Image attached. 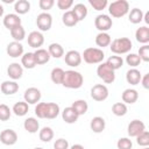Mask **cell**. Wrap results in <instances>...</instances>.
I'll use <instances>...</instances> for the list:
<instances>
[{
  "mask_svg": "<svg viewBox=\"0 0 149 149\" xmlns=\"http://www.w3.org/2000/svg\"><path fill=\"white\" fill-rule=\"evenodd\" d=\"M14 10L17 15L27 14L30 10V2L28 0H17L14 3Z\"/></svg>",
  "mask_w": 149,
  "mask_h": 149,
  "instance_id": "25",
  "label": "cell"
},
{
  "mask_svg": "<svg viewBox=\"0 0 149 149\" xmlns=\"http://www.w3.org/2000/svg\"><path fill=\"white\" fill-rule=\"evenodd\" d=\"M7 74L13 80L20 79L22 77V74H23V68H22V65L19 64V63H10L8 65V68H7Z\"/></svg>",
  "mask_w": 149,
  "mask_h": 149,
  "instance_id": "17",
  "label": "cell"
},
{
  "mask_svg": "<svg viewBox=\"0 0 149 149\" xmlns=\"http://www.w3.org/2000/svg\"><path fill=\"white\" fill-rule=\"evenodd\" d=\"M91 98L95 101H104L108 98V88L102 84H97L91 88Z\"/></svg>",
  "mask_w": 149,
  "mask_h": 149,
  "instance_id": "9",
  "label": "cell"
},
{
  "mask_svg": "<svg viewBox=\"0 0 149 149\" xmlns=\"http://www.w3.org/2000/svg\"><path fill=\"white\" fill-rule=\"evenodd\" d=\"M55 149H69V142L65 139H58L54 143Z\"/></svg>",
  "mask_w": 149,
  "mask_h": 149,
  "instance_id": "48",
  "label": "cell"
},
{
  "mask_svg": "<svg viewBox=\"0 0 149 149\" xmlns=\"http://www.w3.org/2000/svg\"><path fill=\"white\" fill-rule=\"evenodd\" d=\"M9 31H10V36L14 38L15 42H21L26 37V30L22 26H17Z\"/></svg>",
  "mask_w": 149,
  "mask_h": 149,
  "instance_id": "36",
  "label": "cell"
},
{
  "mask_svg": "<svg viewBox=\"0 0 149 149\" xmlns=\"http://www.w3.org/2000/svg\"><path fill=\"white\" fill-rule=\"evenodd\" d=\"M62 118H63V120H64L66 123H74V122L78 120L79 115H78L77 112L70 106V107H65V108H64V111L62 112Z\"/></svg>",
  "mask_w": 149,
  "mask_h": 149,
  "instance_id": "22",
  "label": "cell"
},
{
  "mask_svg": "<svg viewBox=\"0 0 149 149\" xmlns=\"http://www.w3.org/2000/svg\"><path fill=\"white\" fill-rule=\"evenodd\" d=\"M28 44L29 47L31 48H36V49H40V47H42V44L44 43V36L42 35L41 31H31L29 35H28Z\"/></svg>",
  "mask_w": 149,
  "mask_h": 149,
  "instance_id": "14",
  "label": "cell"
},
{
  "mask_svg": "<svg viewBox=\"0 0 149 149\" xmlns=\"http://www.w3.org/2000/svg\"><path fill=\"white\" fill-rule=\"evenodd\" d=\"M71 107L77 112V114H78L79 116H80V115H84V114L87 112V109H88L87 102H86L85 100H83V99H79V100L73 101L72 105H71Z\"/></svg>",
  "mask_w": 149,
  "mask_h": 149,
  "instance_id": "31",
  "label": "cell"
},
{
  "mask_svg": "<svg viewBox=\"0 0 149 149\" xmlns=\"http://www.w3.org/2000/svg\"><path fill=\"white\" fill-rule=\"evenodd\" d=\"M69 149H85L81 144H73L71 148H69Z\"/></svg>",
  "mask_w": 149,
  "mask_h": 149,
  "instance_id": "51",
  "label": "cell"
},
{
  "mask_svg": "<svg viewBox=\"0 0 149 149\" xmlns=\"http://www.w3.org/2000/svg\"><path fill=\"white\" fill-rule=\"evenodd\" d=\"M137 55H139V57H140L141 61L149 62V45L148 44H143L142 47H140Z\"/></svg>",
  "mask_w": 149,
  "mask_h": 149,
  "instance_id": "45",
  "label": "cell"
},
{
  "mask_svg": "<svg viewBox=\"0 0 149 149\" xmlns=\"http://www.w3.org/2000/svg\"><path fill=\"white\" fill-rule=\"evenodd\" d=\"M36 26L41 31H48L50 30L52 26V16L49 13H41L36 17Z\"/></svg>",
  "mask_w": 149,
  "mask_h": 149,
  "instance_id": "8",
  "label": "cell"
},
{
  "mask_svg": "<svg viewBox=\"0 0 149 149\" xmlns=\"http://www.w3.org/2000/svg\"><path fill=\"white\" fill-rule=\"evenodd\" d=\"M135 38L139 43L147 44L149 42V28L147 26L137 28V30L135 31Z\"/></svg>",
  "mask_w": 149,
  "mask_h": 149,
  "instance_id": "23",
  "label": "cell"
},
{
  "mask_svg": "<svg viewBox=\"0 0 149 149\" xmlns=\"http://www.w3.org/2000/svg\"><path fill=\"white\" fill-rule=\"evenodd\" d=\"M94 26L100 33H106L113 26V21L107 14H99L94 19Z\"/></svg>",
  "mask_w": 149,
  "mask_h": 149,
  "instance_id": "7",
  "label": "cell"
},
{
  "mask_svg": "<svg viewBox=\"0 0 149 149\" xmlns=\"http://www.w3.org/2000/svg\"><path fill=\"white\" fill-rule=\"evenodd\" d=\"M142 149H149V148H148V147H143Z\"/></svg>",
  "mask_w": 149,
  "mask_h": 149,
  "instance_id": "54",
  "label": "cell"
},
{
  "mask_svg": "<svg viewBox=\"0 0 149 149\" xmlns=\"http://www.w3.org/2000/svg\"><path fill=\"white\" fill-rule=\"evenodd\" d=\"M21 64L26 68V69H34L37 64L35 61V56L34 52H26L21 56Z\"/></svg>",
  "mask_w": 149,
  "mask_h": 149,
  "instance_id": "27",
  "label": "cell"
},
{
  "mask_svg": "<svg viewBox=\"0 0 149 149\" xmlns=\"http://www.w3.org/2000/svg\"><path fill=\"white\" fill-rule=\"evenodd\" d=\"M62 21L66 27H73L78 23V20L72 13V10H66L62 16Z\"/></svg>",
  "mask_w": 149,
  "mask_h": 149,
  "instance_id": "34",
  "label": "cell"
},
{
  "mask_svg": "<svg viewBox=\"0 0 149 149\" xmlns=\"http://www.w3.org/2000/svg\"><path fill=\"white\" fill-rule=\"evenodd\" d=\"M23 127H24V129H26L28 133L35 134V133H37V130L40 129V123H38L37 119L30 116V118H27V119L24 120Z\"/></svg>",
  "mask_w": 149,
  "mask_h": 149,
  "instance_id": "24",
  "label": "cell"
},
{
  "mask_svg": "<svg viewBox=\"0 0 149 149\" xmlns=\"http://www.w3.org/2000/svg\"><path fill=\"white\" fill-rule=\"evenodd\" d=\"M141 62H142V61L140 59V57H139L137 54H129V55L126 57V63H127L129 66L134 68V69H135L136 66H139Z\"/></svg>",
  "mask_w": 149,
  "mask_h": 149,
  "instance_id": "40",
  "label": "cell"
},
{
  "mask_svg": "<svg viewBox=\"0 0 149 149\" xmlns=\"http://www.w3.org/2000/svg\"><path fill=\"white\" fill-rule=\"evenodd\" d=\"M141 78H142L141 72L137 69H134V68L129 69L127 71V73H126V80L130 85H137V84H140Z\"/></svg>",
  "mask_w": 149,
  "mask_h": 149,
  "instance_id": "19",
  "label": "cell"
},
{
  "mask_svg": "<svg viewBox=\"0 0 149 149\" xmlns=\"http://www.w3.org/2000/svg\"><path fill=\"white\" fill-rule=\"evenodd\" d=\"M136 143L141 147H148L149 146V133H148V130H144L140 135L136 136Z\"/></svg>",
  "mask_w": 149,
  "mask_h": 149,
  "instance_id": "41",
  "label": "cell"
},
{
  "mask_svg": "<svg viewBox=\"0 0 149 149\" xmlns=\"http://www.w3.org/2000/svg\"><path fill=\"white\" fill-rule=\"evenodd\" d=\"M56 3H57V7L59 9H63V10L70 9L73 6V1L72 0H57Z\"/></svg>",
  "mask_w": 149,
  "mask_h": 149,
  "instance_id": "47",
  "label": "cell"
},
{
  "mask_svg": "<svg viewBox=\"0 0 149 149\" xmlns=\"http://www.w3.org/2000/svg\"><path fill=\"white\" fill-rule=\"evenodd\" d=\"M144 130H146V125L141 120H137V119L130 121L127 127V133L130 137H136Z\"/></svg>",
  "mask_w": 149,
  "mask_h": 149,
  "instance_id": "10",
  "label": "cell"
},
{
  "mask_svg": "<svg viewBox=\"0 0 149 149\" xmlns=\"http://www.w3.org/2000/svg\"><path fill=\"white\" fill-rule=\"evenodd\" d=\"M112 42V38L109 36V34L107 33H99L97 36H95V44L100 48H105V47H108Z\"/></svg>",
  "mask_w": 149,
  "mask_h": 149,
  "instance_id": "32",
  "label": "cell"
},
{
  "mask_svg": "<svg viewBox=\"0 0 149 149\" xmlns=\"http://www.w3.org/2000/svg\"><path fill=\"white\" fill-rule=\"evenodd\" d=\"M83 83H84V77L80 72L74 71V70L64 71V78L62 81V85L64 87L77 90L83 86Z\"/></svg>",
  "mask_w": 149,
  "mask_h": 149,
  "instance_id": "2",
  "label": "cell"
},
{
  "mask_svg": "<svg viewBox=\"0 0 149 149\" xmlns=\"http://www.w3.org/2000/svg\"><path fill=\"white\" fill-rule=\"evenodd\" d=\"M141 84H142V86L146 88V90H148L149 88V73H146L142 78H141V81H140Z\"/></svg>",
  "mask_w": 149,
  "mask_h": 149,
  "instance_id": "49",
  "label": "cell"
},
{
  "mask_svg": "<svg viewBox=\"0 0 149 149\" xmlns=\"http://www.w3.org/2000/svg\"><path fill=\"white\" fill-rule=\"evenodd\" d=\"M50 78H51L52 83H55V84H62L63 78H64V70L61 69V68H54L51 70Z\"/></svg>",
  "mask_w": 149,
  "mask_h": 149,
  "instance_id": "37",
  "label": "cell"
},
{
  "mask_svg": "<svg viewBox=\"0 0 149 149\" xmlns=\"http://www.w3.org/2000/svg\"><path fill=\"white\" fill-rule=\"evenodd\" d=\"M118 149H132L133 148V142L128 137H120L116 142Z\"/></svg>",
  "mask_w": 149,
  "mask_h": 149,
  "instance_id": "43",
  "label": "cell"
},
{
  "mask_svg": "<svg viewBox=\"0 0 149 149\" xmlns=\"http://www.w3.org/2000/svg\"><path fill=\"white\" fill-rule=\"evenodd\" d=\"M3 26L8 30H12L13 28H15L17 26H21V17H20V15L14 14V13L5 15V17H3Z\"/></svg>",
  "mask_w": 149,
  "mask_h": 149,
  "instance_id": "16",
  "label": "cell"
},
{
  "mask_svg": "<svg viewBox=\"0 0 149 149\" xmlns=\"http://www.w3.org/2000/svg\"><path fill=\"white\" fill-rule=\"evenodd\" d=\"M105 127H106V121L101 116H94L90 122L91 130H93V133H97V134L101 133L105 129Z\"/></svg>",
  "mask_w": 149,
  "mask_h": 149,
  "instance_id": "20",
  "label": "cell"
},
{
  "mask_svg": "<svg viewBox=\"0 0 149 149\" xmlns=\"http://www.w3.org/2000/svg\"><path fill=\"white\" fill-rule=\"evenodd\" d=\"M88 3L95 9V10H102L107 7L108 2L107 0H88Z\"/></svg>",
  "mask_w": 149,
  "mask_h": 149,
  "instance_id": "44",
  "label": "cell"
},
{
  "mask_svg": "<svg viewBox=\"0 0 149 149\" xmlns=\"http://www.w3.org/2000/svg\"><path fill=\"white\" fill-rule=\"evenodd\" d=\"M48 52H49L50 57L61 58L64 55V49L59 43H51L48 48Z\"/></svg>",
  "mask_w": 149,
  "mask_h": 149,
  "instance_id": "30",
  "label": "cell"
},
{
  "mask_svg": "<svg viewBox=\"0 0 149 149\" xmlns=\"http://www.w3.org/2000/svg\"><path fill=\"white\" fill-rule=\"evenodd\" d=\"M61 109L56 102H38L35 106V114L40 119H55Z\"/></svg>",
  "mask_w": 149,
  "mask_h": 149,
  "instance_id": "1",
  "label": "cell"
},
{
  "mask_svg": "<svg viewBox=\"0 0 149 149\" xmlns=\"http://www.w3.org/2000/svg\"><path fill=\"white\" fill-rule=\"evenodd\" d=\"M108 12L113 17H122L129 12V3L126 0H116L109 3Z\"/></svg>",
  "mask_w": 149,
  "mask_h": 149,
  "instance_id": "5",
  "label": "cell"
},
{
  "mask_svg": "<svg viewBox=\"0 0 149 149\" xmlns=\"http://www.w3.org/2000/svg\"><path fill=\"white\" fill-rule=\"evenodd\" d=\"M128 20H129V22H132V23H134V24L140 23V22L143 20V12H142L140 8H133V9L129 12Z\"/></svg>",
  "mask_w": 149,
  "mask_h": 149,
  "instance_id": "33",
  "label": "cell"
},
{
  "mask_svg": "<svg viewBox=\"0 0 149 149\" xmlns=\"http://www.w3.org/2000/svg\"><path fill=\"white\" fill-rule=\"evenodd\" d=\"M38 137L42 142H50L54 139V130L50 127H43L38 133Z\"/></svg>",
  "mask_w": 149,
  "mask_h": 149,
  "instance_id": "38",
  "label": "cell"
},
{
  "mask_svg": "<svg viewBox=\"0 0 149 149\" xmlns=\"http://www.w3.org/2000/svg\"><path fill=\"white\" fill-rule=\"evenodd\" d=\"M6 51H7V55L9 57H13V58H16V57H20L23 55V45L20 43V42H10L7 44V48H6Z\"/></svg>",
  "mask_w": 149,
  "mask_h": 149,
  "instance_id": "15",
  "label": "cell"
},
{
  "mask_svg": "<svg viewBox=\"0 0 149 149\" xmlns=\"http://www.w3.org/2000/svg\"><path fill=\"white\" fill-rule=\"evenodd\" d=\"M34 149H43V148H41V147H37V148H34Z\"/></svg>",
  "mask_w": 149,
  "mask_h": 149,
  "instance_id": "53",
  "label": "cell"
},
{
  "mask_svg": "<svg viewBox=\"0 0 149 149\" xmlns=\"http://www.w3.org/2000/svg\"><path fill=\"white\" fill-rule=\"evenodd\" d=\"M34 56H35V61H36V64L37 65H42V64H45L49 62L50 59V55L48 52V50L45 49H36V51L34 52Z\"/></svg>",
  "mask_w": 149,
  "mask_h": 149,
  "instance_id": "26",
  "label": "cell"
},
{
  "mask_svg": "<svg viewBox=\"0 0 149 149\" xmlns=\"http://www.w3.org/2000/svg\"><path fill=\"white\" fill-rule=\"evenodd\" d=\"M121 98H122L123 104H134L139 99V93L134 88H126L122 92Z\"/></svg>",
  "mask_w": 149,
  "mask_h": 149,
  "instance_id": "21",
  "label": "cell"
},
{
  "mask_svg": "<svg viewBox=\"0 0 149 149\" xmlns=\"http://www.w3.org/2000/svg\"><path fill=\"white\" fill-rule=\"evenodd\" d=\"M109 48L112 52L116 55H122L130 51V49L133 48V43L128 37H119L111 42Z\"/></svg>",
  "mask_w": 149,
  "mask_h": 149,
  "instance_id": "3",
  "label": "cell"
},
{
  "mask_svg": "<svg viewBox=\"0 0 149 149\" xmlns=\"http://www.w3.org/2000/svg\"><path fill=\"white\" fill-rule=\"evenodd\" d=\"M0 90L3 94L10 95V94H14L19 91V84L15 80H5L0 85Z\"/></svg>",
  "mask_w": 149,
  "mask_h": 149,
  "instance_id": "18",
  "label": "cell"
},
{
  "mask_svg": "<svg viewBox=\"0 0 149 149\" xmlns=\"http://www.w3.org/2000/svg\"><path fill=\"white\" fill-rule=\"evenodd\" d=\"M54 5H55V1H54V0H40V1H38L40 8H41L42 10H44L45 13H47V10L51 9Z\"/></svg>",
  "mask_w": 149,
  "mask_h": 149,
  "instance_id": "46",
  "label": "cell"
},
{
  "mask_svg": "<svg viewBox=\"0 0 149 149\" xmlns=\"http://www.w3.org/2000/svg\"><path fill=\"white\" fill-rule=\"evenodd\" d=\"M143 20L147 24H149V12H147L146 14H143Z\"/></svg>",
  "mask_w": 149,
  "mask_h": 149,
  "instance_id": "50",
  "label": "cell"
},
{
  "mask_svg": "<svg viewBox=\"0 0 149 149\" xmlns=\"http://www.w3.org/2000/svg\"><path fill=\"white\" fill-rule=\"evenodd\" d=\"M71 10L74 14V16L77 17L78 22L83 21L87 16V8H86V6L84 3H76Z\"/></svg>",
  "mask_w": 149,
  "mask_h": 149,
  "instance_id": "28",
  "label": "cell"
},
{
  "mask_svg": "<svg viewBox=\"0 0 149 149\" xmlns=\"http://www.w3.org/2000/svg\"><path fill=\"white\" fill-rule=\"evenodd\" d=\"M97 74L106 84H112L115 80V71L112 70L106 63H100V65H98Z\"/></svg>",
  "mask_w": 149,
  "mask_h": 149,
  "instance_id": "6",
  "label": "cell"
},
{
  "mask_svg": "<svg viewBox=\"0 0 149 149\" xmlns=\"http://www.w3.org/2000/svg\"><path fill=\"white\" fill-rule=\"evenodd\" d=\"M81 57L87 64H99L104 61L105 54L99 48H87L84 50Z\"/></svg>",
  "mask_w": 149,
  "mask_h": 149,
  "instance_id": "4",
  "label": "cell"
},
{
  "mask_svg": "<svg viewBox=\"0 0 149 149\" xmlns=\"http://www.w3.org/2000/svg\"><path fill=\"white\" fill-rule=\"evenodd\" d=\"M10 115H12L10 108L7 105H5V104H0V121L9 120Z\"/></svg>",
  "mask_w": 149,
  "mask_h": 149,
  "instance_id": "42",
  "label": "cell"
},
{
  "mask_svg": "<svg viewBox=\"0 0 149 149\" xmlns=\"http://www.w3.org/2000/svg\"><path fill=\"white\" fill-rule=\"evenodd\" d=\"M112 113L116 116H123L127 113V106L123 102H115L112 106Z\"/></svg>",
  "mask_w": 149,
  "mask_h": 149,
  "instance_id": "39",
  "label": "cell"
},
{
  "mask_svg": "<svg viewBox=\"0 0 149 149\" xmlns=\"http://www.w3.org/2000/svg\"><path fill=\"white\" fill-rule=\"evenodd\" d=\"M112 70H118L120 69L122 65H123V59L120 57V56H111L108 57V59L105 62Z\"/></svg>",
  "mask_w": 149,
  "mask_h": 149,
  "instance_id": "35",
  "label": "cell"
},
{
  "mask_svg": "<svg viewBox=\"0 0 149 149\" xmlns=\"http://www.w3.org/2000/svg\"><path fill=\"white\" fill-rule=\"evenodd\" d=\"M28 109H29V106L26 101H17L14 104L13 106V113L16 115V116H23L28 113Z\"/></svg>",
  "mask_w": 149,
  "mask_h": 149,
  "instance_id": "29",
  "label": "cell"
},
{
  "mask_svg": "<svg viewBox=\"0 0 149 149\" xmlns=\"http://www.w3.org/2000/svg\"><path fill=\"white\" fill-rule=\"evenodd\" d=\"M64 61H65L66 65L76 68V66H79L81 63V55L77 50H70L65 54Z\"/></svg>",
  "mask_w": 149,
  "mask_h": 149,
  "instance_id": "13",
  "label": "cell"
},
{
  "mask_svg": "<svg viewBox=\"0 0 149 149\" xmlns=\"http://www.w3.org/2000/svg\"><path fill=\"white\" fill-rule=\"evenodd\" d=\"M23 98H24V101L28 105H35L41 99V91L36 87H29L24 91Z\"/></svg>",
  "mask_w": 149,
  "mask_h": 149,
  "instance_id": "11",
  "label": "cell"
},
{
  "mask_svg": "<svg viewBox=\"0 0 149 149\" xmlns=\"http://www.w3.org/2000/svg\"><path fill=\"white\" fill-rule=\"evenodd\" d=\"M0 141L5 146H13L17 142V134L13 129H5L0 133Z\"/></svg>",
  "mask_w": 149,
  "mask_h": 149,
  "instance_id": "12",
  "label": "cell"
},
{
  "mask_svg": "<svg viewBox=\"0 0 149 149\" xmlns=\"http://www.w3.org/2000/svg\"><path fill=\"white\" fill-rule=\"evenodd\" d=\"M3 10H5V9H3V6H2V5H0V17L3 15Z\"/></svg>",
  "mask_w": 149,
  "mask_h": 149,
  "instance_id": "52",
  "label": "cell"
}]
</instances>
